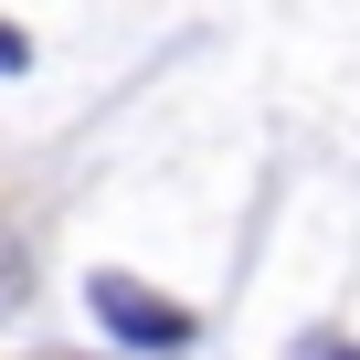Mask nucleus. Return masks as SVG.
<instances>
[{"label":"nucleus","instance_id":"1","mask_svg":"<svg viewBox=\"0 0 360 360\" xmlns=\"http://www.w3.org/2000/svg\"><path fill=\"white\" fill-rule=\"evenodd\" d=\"M85 307H96V328L127 339V349H191V339H202L191 307H180V297H148L138 276H85Z\"/></svg>","mask_w":360,"mask_h":360},{"label":"nucleus","instance_id":"2","mask_svg":"<svg viewBox=\"0 0 360 360\" xmlns=\"http://www.w3.org/2000/svg\"><path fill=\"white\" fill-rule=\"evenodd\" d=\"M22 297H32V255H22V233H11V223H0V318H11Z\"/></svg>","mask_w":360,"mask_h":360},{"label":"nucleus","instance_id":"3","mask_svg":"<svg viewBox=\"0 0 360 360\" xmlns=\"http://www.w3.org/2000/svg\"><path fill=\"white\" fill-rule=\"evenodd\" d=\"M22 64H32V43H22L11 22H0V75H22Z\"/></svg>","mask_w":360,"mask_h":360},{"label":"nucleus","instance_id":"4","mask_svg":"<svg viewBox=\"0 0 360 360\" xmlns=\"http://www.w3.org/2000/svg\"><path fill=\"white\" fill-rule=\"evenodd\" d=\"M328 360H360V349H328Z\"/></svg>","mask_w":360,"mask_h":360}]
</instances>
